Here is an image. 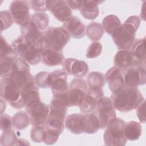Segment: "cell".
Here are the masks:
<instances>
[{
    "mask_svg": "<svg viewBox=\"0 0 146 146\" xmlns=\"http://www.w3.org/2000/svg\"><path fill=\"white\" fill-rule=\"evenodd\" d=\"M110 99L114 108L123 112L136 109L144 100L137 88L125 86L112 92Z\"/></svg>",
    "mask_w": 146,
    "mask_h": 146,
    "instance_id": "1",
    "label": "cell"
},
{
    "mask_svg": "<svg viewBox=\"0 0 146 146\" xmlns=\"http://www.w3.org/2000/svg\"><path fill=\"white\" fill-rule=\"evenodd\" d=\"M140 25L138 16L129 17L112 34V38L119 50H129L135 40L136 32Z\"/></svg>",
    "mask_w": 146,
    "mask_h": 146,
    "instance_id": "2",
    "label": "cell"
},
{
    "mask_svg": "<svg viewBox=\"0 0 146 146\" xmlns=\"http://www.w3.org/2000/svg\"><path fill=\"white\" fill-rule=\"evenodd\" d=\"M11 46L17 55L27 63L35 65L40 62L42 50L28 42L22 35L12 42Z\"/></svg>",
    "mask_w": 146,
    "mask_h": 146,
    "instance_id": "3",
    "label": "cell"
},
{
    "mask_svg": "<svg viewBox=\"0 0 146 146\" xmlns=\"http://www.w3.org/2000/svg\"><path fill=\"white\" fill-rule=\"evenodd\" d=\"M125 122L119 117L112 119L106 127L103 135L104 144L110 146H124L127 139L124 135Z\"/></svg>",
    "mask_w": 146,
    "mask_h": 146,
    "instance_id": "4",
    "label": "cell"
},
{
    "mask_svg": "<svg viewBox=\"0 0 146 146\" xmlns=\"http://www.w3.org/2000/svg\"><path fill=\"white\" fill-rule=\"evenodd\" d=\"M70 39L63 27H49L43 31L44 47L62 51Z\"/></svg>",
    "mask_w": 146,
    "mask_h": 146,
    "instance_id": "5",
    "label": "cell"
},
{
    "mask_svg": "<svg viewBox=\"0 0 146 146\" xmlns=\"http://www.w3.org/2000/svg\"><path fill=\"white\" fill-rule=\"evenodd\" d=\"M1 98L7 102L11 106L21 109L25 107L22 98L21 89L10 78H1L0 80Z\"/></svg>",
    "mask_w": 146,
    "mask_h": 146,
    "instance_id": "6",
    "label": "cell"
},
{
    "mask_svg": "<svg viewBox=\"0 0 146 146\" xmlns=\"http://www.w3.org/2000/svg\"><path fill=\"white\" fill-rule=\"evenodd\" d=\"M25 109L29 115L31 125L34 126L44 124L50 112L49 106L39 100L27 104Z\"/></svg>",
    "mask_w": 146,
    "mask_h": 146,
    "instance_id": "7",
    "label": "cell"
},
{
    "mask_svg": "<svg viewBox=\"0 0 146 146\" xmlns=\"http://www.w3.org/2000/svg\"><path fill=\"white\" fill-rule=\"evenodd\" d=\"M88 90V86L85 81L81 78H75L69 84L66 92V98L68 107L79 106Z\"/></svg>",
    "mask_w": 146,
    "mask_h": 146,
    "instance_id": "8",
    "label": "cell"
},
{
    "mask_svg": "<svg viewBox=\"0 0 146 146\" xmlns=\"http://www.w3.org/2000/svg\"><path fill=\"white\" fill-rule=\"evenodd\" d=\"M121 72L125 86L137 88L146 83L145 65L132 66L121 69Z\"/></svg>",
    "mask_w": 146,
    "mask_h": 146,
    "instance_id": "9",
    "label": "cell"
},
{
    "mask_svg": "<svg viewBox=\"0 0 146 146\" xmlns=\"http://www.w3.org/2000/svg\"><path fill=\"white\" fill-rule=\"evenodd\" d=\"M95 110L101 129L106 128L109 122L116 117L111 99L107 96H103L98 99Z\"/></svg>",
    "mask_w": 146,
    "mask_h": 146,
    "instance_id": "10",
    "label": "cell"
},
{
    "mask_svg": "<svg viewBox=\"0 0 146 146\" xmlns=\"http://www.w3.org/2000/svg\"><path fill=\"white\" fill-rule=\"evenodd\" d=\"M9 10L14 21L20 26L31 19L29 1H13L10 3Z\"/></svg>",
    "mask_w": 146,
    "mask_h": 146,
    "instance_id": "11",
    "label": "cell"
},
{
    "mask_svg": "<svg viewBox=\"0 0 146 146\" xmlns=\"http://www.w3.org/2000/svg\"><path fill=\"white\" fill-rule=\"evenodd\" d=\"M21 35L31 44L38 46L42 50L44 48L43 31H40L35 23L30 19L26 24L20 26Z\"/></svg>",
    "mask_w": 146,
    "mask_h": 146,
    "instance_id": "12",
    "label": "cell"
},
{
    "mask_svg": "<svg viewBox=\"0 0 146 146\" xmlns=\"http://www.w3.org/2000/svg\"><path fill=\"white\" fill-rule=\"evenodd\" d=\"M103 96L102 88H88L87 93L79 106L80 112L83 114L94 112L96 110L98 99Z\"/></svg>",
    "mask_w": 146,
    "mask_h": 146,
    "instance_id": "13",
    "label": "cell"
},
{
    "mask_svg": "<svg viewBox=\"0 0 146 146\" xmlns=\"http://www.w3.org/2000/svg\"><path fill=\"white\" fill-rule=\"evenodd\" d=\"M62 67L67 75H73L76 78L84 76L89 70L88 66L86 62L72 58L64 59Z\"/></svg>",
    "mask_w": 146,
    "mask_h": 146,
    "instance_id": "14",
    "label": "cell"
},
{
    "mask_svg": "<svg viewBox=\"0 0 146 146\" xmlns=\"http://www.w3.org/2000/svg\"><path fill=\"white\" fill-rule=\"evenodd\" d=\"M58 21L64 22L72 15V10L66 1H48V10Z\"/></svg>",
    "mask_w": 146,
    "mask_h": 146,
    "instance_id": "15",
    "label": "cell"
},
{
    "mask_svg": "<svg viewBox=\"0 0 146 146\" xmlns=\"http://www.w3.org/2000/svg\"><path fill=\"white\" fill-rule=\"evenodd\" d=\"M63 28L70 36L80 39L86 35V26L81 20L76 16H71L63 24Z\"/></svg>",
    "mask_w": 146,
    "mask_h": 146,
    "instance_id": "16",
    "label": "cell"
},
{
    "mask_svg": "<svg viewBox=\"0 0 146 146\" xmlns=\"http://www.w3.org/2000/svg\"><path fill=\"white\" fill-rule=\"evenodd\" d=\"M51 73L52 76L51 88L53 95L67 92L68 90L67 73L63 70H55Z\"/></svg>",
    "mask_w": 146,
    "mask_h": 146,
    "instance_id": "17",
    "label": "cell"
},
{
    "mask_svg": "<svg viewBox=\"0 0 146 146\" xmlns=\"http://www.w3.org/2000/svg\"><path fill=\"white\" fill-rule=\"evenodd\" d=\"M105 79L112 92L125 86L121 69L117 67L114 66L110 68L106 73Z\"/></svg>",
    "mask_w": 146,
    "mask_h": 146,
    "instance_id": "18",
    "label": "cell"
},
{
    "mask_svg": "<svg viewBox=\"0 0 146 146\" xmlns=\"http://www.w3.org/2000/svg\"><path fill=\"white\" fill-rule=\"evenodd\" d=\"M64 125L70 132L75 134L84 133L86 123L83 114L72 113L69 115L65 119Z\"/></svg>",
    "mask_w": 146,
    "mask_h": 146,
    "instance_id": "19",
    "label": "cell"
},
{
    "mask_svg": "<svg viewBox=\"0 0 146 146\" xmlns=\"http://www.w3.org/2000/svg\"><path fill=\"white\" fill-rule=\"evenodd\" d=\"M133 59V66L145 65V38L135 39L129 49Z\"/></svg>",
    "mask_w": 146,
    "mask_h": 146,
    "instance_id": "20",
    "label": "cell"
},
{
    "mask_svg": "<svg viewBox=\"0 0 146 146\" xmlns=\"http://www.w3.org/2000/svg\"><path fill=\"white\" fill-rule=\"evenodd\" d=\"M41 60L46 66H55L63 64L64 56L62 51L44 47L41 52Z\"/></svg>",
    "mask_w": 146,
    "mask_h": 146,
    "instance_id": "21",
    "label": "cell"
},
{
    "mask_svg": "<svg viewBox=\"0 0 146 146\" xmlns=\"http://www.w3.org/2000/svg\"><path fill=\"white\" fill-rule=\"evenodd\" d=\"M104 1L83 0V5L80 9L81 15L86 19L90 20L95 19L99 15V10L98 5Z\"/></svg>",
    "mask_w": 146,
    "mask_h": 146,
    "instance_id": "22",
    "label": "cell"
},
{
    "mask_svg": "<svg viewBox=\"0 0 146 146\" xmlns=\"http://www.w3.org/2000/svg\"><path fill=\"white\" fill-rule=\"evenodd\" d=\"M133 59L129 50H119L113 59L115 66L121 69L133 66Z\"/></svg>",
    "mask_w": 146,
    "mask_h": 146,
    "instance_id": "23",
    "label": "cell"
},
{
    "mask_svg": "<svg viewBox=\"0 0 146 146\" xmlns=\"http://www.w3.org/2000/svg\"><path fill=\"white\" fill-rule=\"evenodd\" d=\"M21 91V98L25 106L32 102L40 100L38 87L35 82L22 88Z\"/></svg>",
    "mask_w": 146,
    "mask_h": 146,
    "instance_id": "24",
    "label": "cell"
},
{
    "mask_svg": "<svg viewBox=\"0 0 146 146\" xmlns=\"http://www.w3.org/2000/svg\"><path fill=\"white\" fill-rule=\"evenodd\" d=\"M124 135L127 140L134 141L138 140L142 133V127L140 123L129 121L125 123L124 129Z\"/></svg>",
    "mask_w": 146,
    "mask_h": 146,
    "instance_id": "25",
    "label": "cell"
},
{
    "mask_svg": "<svg viewBox=\"0 0 146 146\" xmlns=\"http://www.w3.org/2000/svg\"><path fill=\"white\" fill-rule=\"evenodd\" d=\"M83 116L86 123L84 133L92 134L98 132V131L100 129V123L96 114L92 112L83 114Z\"/></svg>",
    "mask_w": 146,
    "mask_h": 146,
    "instance_id": "26",
    "label": "cell"
},
{
    "mask_svg": "<svg viewBox=\"0 0 146 146\" xmlns=\"http://www.w3.org/2000/svg\"><path fill=\"white\" fill-rule=\"evenodd\" d=\"M104 33L102 25L98 23L93 22L87 25L86 29V34L87 36L92 41H98L100 40Z\"/></svg>",
    "mask_w": 146,
    "mask_h": 146,
    "instance_id": "27",
    "label": "cell"
},
{
    "mask_svg": "<svg viewBox=\"0 0 146 146\" xmlns=\"http://www.w3.org/2000/svg\"><path fill=\"white\" fill-rule=\"evenodd\" d=\"M88 88H102L106 83L105 75L99 72H90L86 79Z\"/></svg>",
    "mask_w": 146,
    "mask_h": 146,
    "instance_id": "28",
    "label": "cell"
},
{
    "mask_svg": "<svg viewBox=\"0 0 146 146\" xmlns=\"http://www.w3.org/2000/svg\"><path fill=\"white\" fill-rule=\"evenodd\" d=\"M30 122V117L26 111H19L17 112L12 117L13 125L18 130H22L29 125Z\"/></svg>",
    "mask_w": 146,
    "mask_h": 146,
    "instance_id": "29",
    "label": "cell"
},
{
    "mask_svg": "<svg viewBox=\"0 0 146 146\" xmlns=\"http://www.w3.org/2000/svg\"><path fill=\"white\" fill-rule=\"evenodd\" d=\"M121 21L115 15L111 14L104 18L102 21V27L108 34L112 35L114 31L121 25Z\"/></svg>",
    "mask_w": 146,
    "mask_h": 146,
    "instance_id": "30",
    "label": "cell"
},
{
    "mask_svg": "<svg viewBox=\"0 0 146 146\" xmlns=\"http://www.w3.org/2000/svg\"><path fill=\"white\" fill-rule=\"evenodd\" d=\"M0 58L6 59L10 60H13L18 57L17 54L15 52L11 45H10L1 35L0 40Z\"/></svg>",
    "mask_w": 146,
    "mask_h": 146,
    "instance_id": "31",
    "label": "cell"
},
{
    "mask_svg": "<svg viewBox=\"0 0 146 146\" xmlns=\"http://www.w3.org/2000/svg\"><path fill=\"white\" fill-rule=\"evenodd\" d=\"M34 82L38 87L43 88H50L52 82L51 73L47 71H41L36 74L34 78Z\"/></svg>",
    "mask_w": 146,
    "mask_h": 146,
    "instance_id": "32",
    "label": "cell"
},
{
    "mask_svg": "<svg viewBox=\"0 0 146 146\" xmlns=\"http://www.w3.org/2000/svg\"><path fill=\"white\" fill-rule=\"evenodd\" d=\"M31 20L36 25L38 28L43 31L47 28L49 23L48 15L43 12H36L31 16Z\"/></svg>",
    "mask_w": 146,
    "mask_h": 146,
    "instance_id": "33",
    "label": "cell"
},
{
    "mask_svg": "<svg viewBox=\"0 0 146 146\" xmlns=\"http://www.w3.org/2000/svg\"><path fill=\"white\" fill-rule=\"evenodd\" d=\"M45 127L43 125H34L30 131L31 139L35 143L43 142L45 135Z\"/></svg>",
    "mask_w": 146,
    "mask_h": 146,
    "instance_id": "34",
    "label": "cell"
},
{
    "mask_svg": "<svg viewBox=\"0 0 146 146\" xmlns=\"http://www.w3.org/2000/svg\"><path fill=\"white\" fill-rule=\"evenodd\" d=\"M17 140L18 138L12 129L3 132L1 136V145L6 146L17 145Z\"/></svg>",
    "mask_w": 146,
    "mask_h": 146,
    "instance_id": "35",
    "label": "cell"
},
{
    "mask_svg": "<svg viewBox=\"0 0 146 146\" xmlns=\"http://www.w3.org/2000/svg\"><path fill=\"white\" fill-rule=\"evenodd\" d=\"M102 45L98 41L91 43L87 49L86 56L87 58L92 59L99 56L102 52Z\"/></svg>",
    "mask_w": 146,
    "mask_h": 146,
    "instance_id": "36",
    "label": "cell"
},
{
    "mask_svg": "<svg viewBox=\"0 0 146 146\" xmlns=\"http://www.w3.org/2000/svg\"><path fill=\"white\" fill-rule=\"evenodd\" d=\"M1 18V32L9 28L13 23V18L9 11H1L0 12Z\"/></svg>",
    "mask_w": 146,
    "mask_h": 146,
    "instance_id": "37",
    "label": "cell"
},
{
    "mask_svg": "<svg viewBox=\"0 0 146 146\" xmlns=\"http://www.w3.org/2000/svg\"><path fill=\"white\" fill-rule=\"evenodd\" d=\"M1 59V77L9 78L13 71V61L6 59Z\"/></svg>",
    "mask_w": 146,
    "mask_h": 146,
    "instance_id": "38",
    "label": "cell"
},
{
    "mask_svg": "<svg viewBox=\"0 0 146 146\" xmlns=\"http://www.w3.org/2000/svg\"><path fill=\"white\" fill-rule=\"evenodd\" d=\"M29 3L34 11L42 12L48 10V1H30Z\"/></svg>",
    "mask_w": 146,
    "mask_h": 146,
    "instance_id": "39",
    "label": "cell"
},
{
    "mask_svg": "<svg viewBox=\"0 0 146 146\" xmlns=\"http://www.w3.org/2000/svg\"><path fill=\"white\" fill-rule=\"evenodd\" d=\"M1 129L3 132L8 131L12 129V118L7 114L3 113L1 115Z\"/></svg>",
    "mask_w": 146,
    "mask_h": 146,
    "instance_id": "40",
    "label": "cell"
},
{
    "mask_svg": "<svg viewBox=\"0 0 146 146\" xmlns=\"http://www.w3.org/2000/svg\"><path fill=\"white\" fill-rule=\"evenodd\" d=\"M136 113L140 121L142 123H145V100L140 103L136 108Z\"/></svg>",
    "mask_w": 146,
    "mask_h": 146,
    "instance_id": "41",
    "label": "cell"
},
{
    "mask_svg": "<svg viewBox=\"0 0 146 146\" xmlns=\"http://www.w3.org/2000/svg\"><path fill=\"white\" fill-rule=\"evenodd\" d=\"M67 4L71 8V9L73 10H79L81 9L83 5V0H67L66 1Z\"/></svg>",
    "mask_w": 146,
    "mask_h": 146,
    "instance_id": "42",
    "label": "cell"
},
{
    "mask_svg": "<svg viewBox=\"0 0 146 146\" xmlns=\"http://www.w3.org/2000/svg\"><path fill=\"white\" fill-rule=\"evenodd\" d=\"M145 3L146 2L145 1H144L143 2V6L141 7V14H140V17L141 18L144 20L145 21Z\"/></svg>",
    "mask_w": 146,
    "mask_h": 146,
    "instance_id": "43",
    "label": "cell"
},
{
    "mask_svg": "<svg viewBox=\"0 0 146 146\" xmlns=\"http://www.w3.org/2000/svg\"><path fill=\"white\" fill-rule=\"evenodd\" d=\"M6 101L3 99V98H1V115L3 114V111L5 110L6 107Z\"/></svg>",
    "mask_w": 146,
    "mask_h": 146,
    "instance_id": "44",
    "label": "cell"
}]
</instances>
